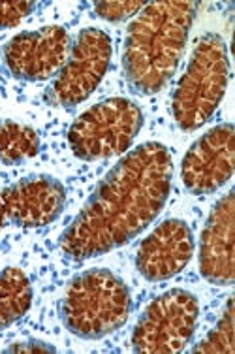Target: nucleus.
Segmentation results:
<instances>
[{"mask_svg": "<svg viewBox=\"0 0 235 354\" xmlns=\"http://www.w3.org/2000/svg\"><path fill=\"white\" fill-rule=\"evenodd\" d=\"M111 38L100 28H83L44 100L53 108L72 109L85 102L100 85L111 62Z\"/></svg>", "mask_w": 235, "mask_h": 354, "instance_id": "7", "label": "nucleus"}, {"mask_svg": "<svg viewBox=\"0 0 235 354\" xmlns=\"http://www.w3.org/2000/svg\"><path fill=\"white\" fill-rule=\"evenodd\" d=\"M200 306L192 292L171 288L151 301L138 320L132 347L140 354H175L187 347L198 324Z\"/></svg>", "mask_w": 235, "mask_h": 354, "instance_id": "6", "label": "nucleus"}, {"mask_svg": "<svg viewBox=\"0 0 235 354\" xmlns=\"http://www.w3.org/2000/svg\"><path fill=\"white\" fill-rule=\"evenodd\" d=\"M235 129L232 123L218 124L196 140L181 162L185 189L194 196L220 191L234 177Z\"/></svg>", "mask_w": 235, "mask_h": 354, "instance_id": "10", "label": "nucleus"}, {"mask_svg": "<svg viewBox=\"0 0 235 354\" xmlns=\"http://www.w3.org/2000/svg\"><path fill=\"white\" fill-rule=\"evenodd\" d=\"M132 298L124 281L104 268H93L70 279L59 313L64 328L81 339H102L126 324Z\"/></svg>", "mask_w": 235, "mask_h": 354, "instance_id": "3", "label": "nucleus"}, {"mask_svg": "<svg viewBox=\"0 0 235 354\" xmlns=\"http://www.w3.org/2000/svg\"><path fill=\"white\" fill-rule=\"evenodd\" d=\"M194 254V236L181 218H166L138 247L135 268L151 283L181 273Z\"/></svg>", "mask_w": 235, "mask_h": 354, "instance_id": "11", "label": "nucleus"}, {"mask_svg": "<svg viewBox=\"0 0 235 354\" xmlns=\"http://www.w3.org/2000/svg\"><path fill=\"white\" fill-rule=\"evenodd\" d=\"M40 153V136L28 124L0 119V164L17 166Z\"/></svg>", "mask_w": 235, "mask_h": 354, "instance_id": "14", "label": "nucleus"}, {"mask_svg": "<svg viewBox=\"0 0 235 354\" xmlns=\"http://www.w3.org/2000/svg\"><path fill=\"white\" fill-rule=\"evenodd\" d=\"M6 354L14 353H25V354H51L57 353V348L53 345H49L46 341L40 339H27V341H15L10 347L4 348Z\"/></svg>", "mask_w": 235, "mask_h": 354, "instance_id": "18", "label": "nucleus"}, {"mask_svg": "<svg viewBox=\"0 0 235 354\" xmlns=\"http://www.w3.org/2000/svg\"><path fill=\"white\" fill-rule=\"evenodd\" d=\"M141 127L143 113L140 106L115 96L85 109L70 127L68 143L79 160H108L130 149Z\"/></svg>", "mask_w": 235, "mask_h": 354, "instance_id": "5", "label": "nucleus"}, {"mask_svg": "<svg viewBox=\"0 0 235 354\" xmlns=\"http://www.w3.org/2000/svg\"><path fill=\"white\" fill-rule=\"evenodd\" d=\"M198 2H149L130 23L122 51L124 80L132 93L156 95L173 77L187 48Z\"/></svg>", "mask_w": 235, "mask_h": 354, "instance_id": "2", "label": "nucleus"}, {"mask_svg": "<svg viewBox=\"0 0 235 354\" xmlns=\"http://www.w3.org/2000/svg\"><path fill=\"white\" fill-rule=\"evenodd\" d=\"M66 189L53 176H27L0 189V228H40L61 217Z\"/></svg>", "mask_w": 235, "mask_h": 354, "instance_id": "9", "label": "nucleus"}, {"mask_svg": "<svg viewBox=\"0 0 235 354\" xmlns=\"http://www.w3.org/2000/svg\"><path fill=\"white\" fill-rule=\"evenodd\" d=\"M192 353L234 354V296H229L215 328L198 343Z\"/></svg>", "mask_w": 235, "mask_h": 354, "instance_id": "15", "label": "nucleus"}, {"mask_svg": "<svg viewBox=\"0 0 235 354\" xmlns=\"http://www.w3.org/2000/svg\"><path fill=\"white\" fill-rule=\"evenodd\" d=\"M228 77L229 61L224 38L215 32L200 36L173 91L171 111L175 124L182 132L202 129L213 117L226 95Z\"/></svg>", "mask_w": 235, "mask_h": 354, "instance_id": "4", "label": "nucleus"}, {"mask_svg": "<svg viewBox=\"0 0 235 354\" xmlns=\"http://www.w3.org/2000/svg\"><path fill=\"white\" fill-rule=\"evenodd\" d=\"M147 6V2L140 0H124V2H96L94 4V14L109 23H121V21L130 19L132 15H138Z\"/></svg>", "mask_w": 235, "mask_h": 354, "instance_id": "16", "label": "nucleus"}, {"mask_svg": "<svg viewBox=\"0 0 235 354\" xmlns=\"http://www.w3.org/2000/svg\"><path fill=\"white\" fill-rule=\"evenodd\" d=\"M40 6V2H30V0H12V2H0V30L14 28L19 25L21 21L36 12Z\"/></svg>", "mask_w": 235, "mask_h": 354, "instance_id": "17", "label": "nucleus"}, {"mask_svg": "<svg viewBox=\"0 0 235 354\" xmlns=\"http://www.w3.org/2000/svg\"><path fill=\"white\" fill-rule=\"evenodd\" d=\"M173 162L166 145L141 143L102 177L59 239L68 260L102 257L138 238L166 205Z\"/></svg>", "mask_w": 235, "mask_h": 354, "instance_id": "1", "label": "nucleus"}, {"mask_svg": "<svg viewBox=\"0 0 235 354\" xmlns=\"http://www.w3.org/2000/svg\"><path fill=\"white\" fill-rule=\"evenodd\" d=\"M32 306V286L19 268H4L0 272V332L25 317Z\"/></svg>", "mask_w": 235, "mask_h": 354, "instance_id": "13", "label": "nucleus"}, {"mask_svg": "<svg viewBox=\"0 0 235 354\" xmlns=\"http://www.w3.org/2000/svg\"><path fill=\"white\" fill-rule=\"evenodd\" d=\"M200 273L215 286L235 281V191H228L211 207L200 239Z\"/></svg>", "mask_w": 235, "mask_h": 354, "instance_id": "12", "label": "nucleus"}, {"mask_svg": "<svg viewBox=\"0 0 235 354\" xmlns=\"http://www.w3.org/2000/svg\"><path fill=\"white\" fill-rule=\"evenodd\" d=\"M72 48L68 30L47 25L38 30L15 35L2 48V62L8 74L21 82H47L61 72Z\"/></svg>", "mask_w": 235, "mask_h": 354, "instance_id": "8", "label": "nucleus"}]
</instances>
